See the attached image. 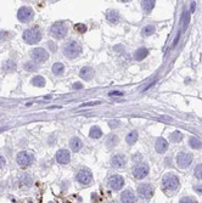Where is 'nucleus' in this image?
Masks as SVG:
<instances>
[{"label": "nucleus", "instance_id": "1", "mask_svg": "<svg viewBox=\"0 0 202 203\" xmlns=\"http://www.w3.org/2000/svg\"><path fill=\"white\" fill-rule=\"evenodd\" d=\"M82 52V46L79 43H77L74 40H70L65 44L64 46V55L68 58H75L78 57Z\"/></svg>", "mask_w": 202, "mask_h": 203}, {"label": "nucleus", "instance_id": "2", "mask_svg": "<svg viewBox=\"0 0 202 203\" xmlns=\"http://www.w3.org/2000/svg\"><path fill=\"white\" fill-rule=\"evenodd\" d=\"M22 38H23V41H26L27 44H37L41 39V32L38 27L28 28L23 32Z\"/></svg>", "mask_w": 202, "mask_h": 203}, {"label": "nucleus", "instance_id": "3", "mask_svg": "<svg viewBox=\"0 0 202 203\" xmlns=\"http://www.w3.org/2000/svg\"><path fill=\"white\" fill-rule=\"evenodd\" d=\"M50 33L56 39H64L68 33V28L65 22H56L51 26Z\"/></svg>", "mask_w": 202, "mask_h": 203}, {"label": "nucleus", "instance_id": "4", "mask_svg": "<svg viewBox=\"0 0 202 203\" xmlns=\"http://www.w3.org/2000/svg\"><path fill=\"white\" fill-rule=\"evenodd\" d=\"M162 186L167 191H175L179 187V179L174 174H167L162 180Z\"/></svg>", "mask_w": 202, "mask_h": 203}, {"label": "nucleus", "instance_id": "5", "mask_svg": "<svg viewBox=\"0 0 202 203\" xmlns=\"http://www.w3.org/2000/svg\"><path fill=\"white\" fill-rule=\"evenodd\" d=\"M16 161L18 165H21L22 168H27L29 165H32V163L34 162V157L32 153H29L27 151H21L16 156Z\"/></svg>", "mask_w": 202, "mask_h": 203}, {"label": "nucleus", "instance_id": "6", "mask_svg": "<svg viewBox=\"0 0 202 203\" xmlns=\"http://www.w3.org/2000/svg\"><path fill=\"white\" fill-rule=\"evenodd\" d=\"M194 161V157L191 153L188 152H180L177 154V164L181 169H186Z\"/></svg>", "mask_w": 202, "mask_h": 203}, {"label": "nucleus", "instance_id": "7", "mask_svg": "<svg viewBox=\"0 0 202 203\" xmlns=\"http://www.w3.org/2000/svg\"><path fill=\"white\" fill-rule=\"evenodd\" d=\"M33 17H34V11H33L32 7H29V6H23L17 12V18L22 23H27L29 21H32Z\"/></svg>", "mask_w": 202, "mask_h": 203}, {"label": "nucleus", "instance_id": "8", "mask_svg": "<svg viewBox=\"0 0 202 203\" xmlns=\"http://www.w3.org/2000/svg\"><path fill=\"white\" fill-rule=\"evenodd\" d=\"M107 185H108V187H110L111 190H113V191H119L122 187L124 186V178H123L122 175H118V174L111 175L110 178H108Z\"/></svg>", "mask_w": 202, "mask_h": 203}, {"label": "nucleus", "instance_id": "9", "mask_svg": "<svg viewBox=\"0 0 202 203\" xmlns=\"http://www.w3.org/2000/svg\"><path fill=\"white\" fill-rule=\"evenodd\" d=\"M133 175L135 179H144L146 178V175L149 174V167L147 164H144V163H138L133 167Z\"/></svg>", "mask_w": 202, "mask_h": 203}, {"label": "nucleus", "instance_id": "10", "mask_svg": "<svg viewBox=\"0 0 202 203\" xmlns=\"http://www.w3.org/2000/svg\"><path fill=\"white\" fill-rule=\"evenodd\" d=\"M30 56L36 62H46L49 60V52L43 48H36L30 52Z\"/></svg>", "mask_w": 202, "mask_h": 203}, {"label": "nucleus", "instance_id": "11", "mask_svg": "<svg viewBox=\"0 0 202 203\" xmlns=\"http://www.w3.org/2000/svg\"><path fill=\"white\" fill-rule=\"evenodd\" d=\"M136 191H138L139 197H141L143 199H149V198H151L152 193H153V187L150 184H141L138 186Z\"/></svg>", "mask_w": 202, "mask_h": 203}, {"label": "nucleus", "instance_id": "12", "mask_svg": "<svg viewBox=\"0 0 202 203\" xmlns=\"http://www.w3.org/2000/svg\"><path fill=\"white\" fill-rule=\"evenodd\" d=\"M75 179L79 184L82 185H88L91 182V179H92V174L89 169H81L78 173L75 175Z\"/></svg>", "mask_w": 202, "mask_h": 203}, {"label": "nucleus", "instance_id": "13", "mask_svg": "<svg viewBox=\"0 0 202 203\" xmlns=\"http://www.w3.org/2000/svg\"><path fill=\"white\" fill-rule=\"evenodd\" d=\"M55 158L60 164H68L71 162V153L67 150H58Z\"/></svg>", "mask_w": 202, "mask_h": 203}, {"label": "nucleus", "instance_id": "14", "mask_svg": "<svg viewBox=\"0 0 202 203\" xmlns=\"http://www.w3.org/2000/svg\"><path fill=\"white\" fill-rule=\"evenodd\" d=\"M127 164V159L124 157L123 154H115L113 157L111 158V165L116 169H121V168H124Z\"/></svg>", "mask_w": 202, "mask_h": 203}, {"label": "nucleus", "instance_id": "15", "mask_svg": "<svg viewBox=\"0 0 202 203\" xmlns=\"http://www.w3.org/2000/svg\"><path fill=\"white\" fill-rule=\"evenodd\" d=\"M119 199L122 203H136V197L132 190L123 191L119 196Z\"/></svg>", "mask_w": 202, "mask_h": 203}, {"label": "nucleus", "instance_id": "16", "mask_svg": "<svg viewBox=\"0 0 202 203\" xmlns=\"http://www.w3.org/2000/svg\"><path fill=\"white\" fill-rule=\"evenodd\" d=\"M94 75H95L94 69H92L91 67H88V66L83 67L81 69V72H79V77L84 80H91L92 78H94Z\"/></svg>", "mask_w": 202, "mask_h": 203}, {"label": "nucleus", "instance_id": "17", "mask_svg": "<svg viewBox=\"0 0 202 203\" xmlns=\"http://www.w3.org/2000/svg\"><path fill=\"white\" fill-rule=\"evenodd\" d=\"M155 148H156V152H158V153H164L167 151V148H168L167 140L160 137L156 141V144H155Z\"/></svg>", "mask_w": 202, "mask_h": 203}, {"label": "nucleus", "instance_id": "18", "mask_svg": "<svg viewBox=\"0 0 202 203\" xmlns=\"http://www.w3.org/2000/svg\"><path fill=\"white\" fill-rule=\"evenodd\" d=\"M70 147H71V150H72L73 152H78V151H81V148L83 147L82 140H81L79 137H72L71 141H70Z\"/></svg>", "mask_w": 202, "mask_h": 203}, {"label": "nucleus", "instance_id": "19", "mask_svg": "<svg viewBox=\"0 0 202 203\" xmlns=\"http://www.w3.org/2000/svg\"><path fill=\"white\" fill-rule=\"evenodd\" d=\"M106 20L110 23H117L119 21V12L117 10H110L106 13Z\"/></svg>", "mask_w": 202, "mask_h": 203}, {"label": "nucleus", "instance_id": "20", "mask_svg": "<svg viewBox=\"0 0 202 203\" xmlns=\"http://www.w3.org/2000/svg\"><path fill=\"white\" fill-rule=\"evenodd\" d=\"M147 55H149V50H147L146 48H140V49H138V50L135 51L134 58H135L136 61H141V60H144Z\"/></svg>", "mask_w": 202, "mask_h": 203}, {"label": "nucleus", "instance_id": "21", "mask_svg": "<svg viewBox=\"0 0 202 203\" xmlns=\"http://www.w3.org/2000/svg\"><path fill=\"white\" fill-rule=\"evenodd\" d=\"M89 136H90L91 139H100V137L102 136V130H101L99 127H96V125L91 127V128H90V131H89Z\"/></svg>", "mask_w": 202, "mask_h": 203}, {"label": "nucleus", "instance_id": "22", "mask_svg": "<svg viewBox=\"0 0 202 203\" xmlns=\"http://www.w3.org/2000/svg\"><path fill=\"white\" fill-rule=\"evenodd\" d=\"M155 3L156 1H153V0H144V1H141V7L145 11V13H149L155 7Z\"/></svg>", "mask_w": 202, "mask_h": 203}, {"label": "nucleus", "instance_id": "23", "mask_svg": "<svg viewBox=\"0 0 202 203\" xmlns=\"http://www.w3.org/2000/svg\"><path fill=\"white\" fill-rule=\"evenodd\" d=\"M51 71H53V73H54V74H56V75H61L62 73H64V71H65V66H64V63H61V62H56V63H54V65H53Z\"/></svg>", "mask_w": 202, "mask_h": 203}, {"label": "nucleus", "instance_id": "24", "mask_svg": "<svg viewBox=\"0 0 202 203\" xmlns=\"http://www.w3.org/2000/svg\"><path fill=\"white\" fill-rule=\"evenodd\" d=\"M189 146L191 147V148H194V150H200L201 147H202V142L200 141V140L197 139V137H190L189 139Z\"/></svg>", "mask_w": 202, "mask_h": 203}, {"label": "nucleus", "instance_id": "25", "mask_svg": "<svg viewBox=\"0 0 202 203\" xmlns=\"http://www.w3.org/2000/svg\"><path fill=\"white\" fill-rule=\"evenodd\" d=\"M155 30H156V28H155V26L153 24H147V26H145L144 28H143V35L144 37H149V35H151V34H153L155 33Z\"/></svg>", "mask_w": 202, "mask_h": 203}, {"label": "nucleus", "instance_id": "26", "mask_svg": "<svg viewBox=\"0 0 202 203\" xmlns=\"http://www.w3.org/2000/svg\"><path fill=\"white\" fill-rule=\"evenodd\" d=\"M3 68L6 72H12V71L16 69V63H15L12 60H7V61H5V63L3 65Z\"/></svg>", "mask_w": 202, "mask_h": 203}, {"label": "nucleus", "instance_id": "27", "mask_svg": "<svg viewBox=\"0 0 202 203\" xmlns=\"http://www.w3.org/2000/svg\"><path fill=\"white\" fill-rule=\"evenodd\" d=\"M32 84H33L34 86H38V88L44 86V85H45V79H44V77H41V75L34 77L33 79H32Z\"/></svg>", "mask_w": 202, "mask_h": 203}, {"label": "nucleus", "instance_id": "28", "mask_svg": "<svg viewBox=\"0 0 202 203\" xmlns=\"http://www.w3.org/2000/svg\"><path fill=\"white\" fill-rule=\"evenodd\" d=\"M136 140H138V131H132V133H129V134L127 135V137H126V141H127V144H129V145L135 144Z\"/></svg>", "mask_w": 202, "mask_h": 203}, {"label": "nucleus", "instance_id": "29", "mask_svg": "<svg viewBox=\"0 0 202 203\" xmlns=\"http://www.w3.org/2000/svg\"><path fill=\"white\" fill-rule=\"evenodd\" d=\"M181 140H183V135L179 131H173L169 135V141H172V142H180Z\"/></svg>", "mask_w": 202, "mask_h": 203}, {"label": "nucleus", "instance_id": "30", "mask_svg": "<svg viewBox=\"0 0 202 203\" xmlns=\"http://www.w3.org/2000/svg\"><path fill=\"white\" fill-rule=\"evenodd\" d=\"M118 144V136L117 135H110L106 140V145L108 147H113Z\"/></svg>", "mask_w": 202, "mask_h": 203}, {"label": "nucleus", "instance_id": "31", "mask_svg": "<svg viewBox=\"0 0 202 203\" xmlns=\"http://www.w3.org/2000/svg\"><path fill=\"white\" fill-rule=\"evenodd\" d=\"M23 67H24V69H26V71H28V72H36V71L38 69V65H37V63H34L33 61L26 62Z\"/></svg>", "mask_w": 202, "mask_h": 203}, {"label": "nucleus", "instance_id": "32", "mask_svg": "<svg viewBox=\"0 0 202 203\" xmlns=\"http://www.w3.org/2000/svg\"><path fill=\"white\" fill-rule=\"evenodd\" d=\"M189 21H190V13H189V11H185L184 15H183V20H181V22H183V30H185L186 28H188Z\"/></svg>", "mask_w": 202, "mask_h": 203}, {"label": "nucleus", "instance_id": "33", "mask_svg": "<svg viewBox=\"0 0 202 203\" xmlns=\"http://www.w3.org/2000/svg\"><path fill=\"white\" fill-rule=\"evenodd\" d=\"M194 174L197 179L202 180V164H197L195 167V170H194Z\"/></svg>", "mask_w": 202, "mask_h": 203}, {"label": "nucleus", "instance_id": "34", "mask_svg": "<svg viewBox=\"0 0 202 203\" xmlns=\"http://www.w3.org/2000/svg\"><path fill=\"white\" fill-rule=\"evenodd\" d=\"M179 203H196V201L192 198V197H183Z\"/></svg>", "mask_w": 202, "mask_h": 203}, {"label": "nucleus", "instance_id": "35", "mask_svg": "<svg viewBox=\"0 0 202 203\" xmlns=\"http://www.w3.org/2000/svg\"><path fill=\"white\" fill-rule=\"evenodd\" d=\"M75 29L78 30L79 33H84V32H87V26L85 24H75Z\"/></svg>", "mask_w": 202, "mask_h": 203}, {"label": "nucleus", "instance_id": "36", "mask_svg": "<svg viewBox=\"0 0 202 203\" xmlns=\"http://www.w3.org/2000/svg\"><path fill=\"white\" fill-rule=\"evenodd\" d=\"M72 89H73V90H77V89H83V85H82V83H74V84L72 85Z\"/></svg>", "mask_w": 202, "mask_h": 203}, {"label": "nucleus", "instance_id": "37", "mask_svg": "<svg viewBox=\"0 0 202 203\" xmlns=\"http://www.w3.org/2000/svg\"><path fill=\"white\" fill-rule=\"evenodd\" d=\"M194 190H195L197 193H202V185H200V186H194Z\"/></svg>", "mask_w": 202, "mask_h": 203}, {"label": "nucleus", "instance_id": "38", "mask_svg": "<svg viewBox=\"0 0 202 203\" xmlns=\"http://www.w3.org/2000/svg\"><path fill=\"white\" fill-rule=\"evenodd\" d=\"M110 96H122V92L121 91H112V92H110Z\"/></svg>", "mask_w": 202, "mask_h": 203}, {"label": "nucleus", "instance_id": "39", "mask_svg": "<svg viewBox=\"0 0 202 203\" xmlns=\"http://www.w3.org/2000/svg\"><path fill=\"white\" fill-rule=\"evenodd\" d=\"M5 163H6L5 158L3 157V156H0V168H3V167L5 165Z\"/></svg>", "mask_w": 202, "mask_h": 203}, {"label": "nucleus", "instance_id": "40", "mask_svg": "<svg viewBox=\"0 0 202 203\" xmlns=\"http://www.w3.org/2000/svg\"><path fill=\"white\" fill-rule=\"evenodd\" d=\"M6 35V33L5 32H1V30H0V40H3V38Z\"/></svg>", "mask_w": 202, "mask_h": 203}, {"label": "nucleus", "instance_id": "41", "mask_svg": "<svg viewBox=\"0 0 202 203\" xmlns=\"http://www.w3.org/2000/svg\"><path fill=\"white\" fill-rule=\"evenodd\" d=\"M98 103H99V102H88V103H84L83 106H90V105L92 106V105H98Z\"/></svg>", "mask_w": 202, "mask_h": 203}, {"label": "nucleus", "instance_id": "42", "mask_svg": "<svg viewBox=\"0 0 202 203\" xmlns=\"http://www.w3.org/2000/svg\"><path fill=\"white\" fill-rule=\"evenodd\" d=\"M117 124H118V122H113V123H110V127H111V128H112V127H116Z\"/></svg>", "mask_w": 202, "mask_h": 203}, {"label": "nucleus", "instance_id": "43", "mask_svg": "<svg viewBox=\"0 0 202 203\" xmlns=\"http://www.w3.org/2000/svg\"><path fill=\"white\" fill-rule=\"evenodd\" d=\"M194 10H195V3L191 4V11H194Z\"/></svg>", "mask_w": 202, "mask_h": 203}]
</instances>
